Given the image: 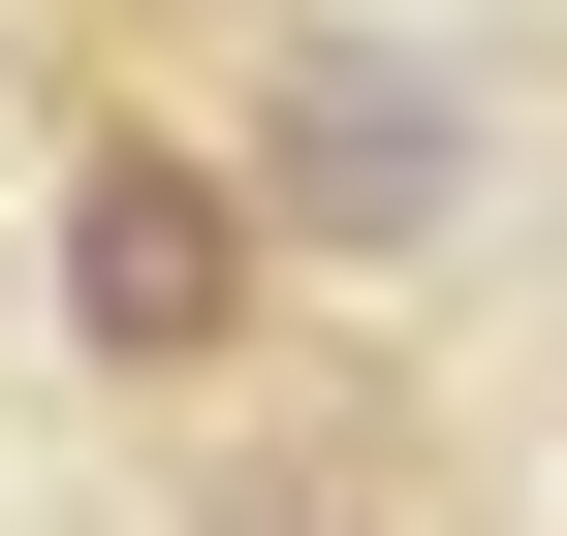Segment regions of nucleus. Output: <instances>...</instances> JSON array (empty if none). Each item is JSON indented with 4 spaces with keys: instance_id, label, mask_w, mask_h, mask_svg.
I'll list each match as a JSON object with an SVG mask.
<instances>
[{
    "instance_id": "7ed1b4c3",
    "label": "nucleus",
    "mask_w": 567,
    "mask_h": 536,
    "mask_svg": "<svg viewBox=\"0 0 567 536\" xmlns=\"http://www.w3.org/2000/svg\"><path fill=\"white\" fill-rule=\"evenodd\" d=\"M189 536H442V505H410V442L284 411V442H221V474H189Z\"/></svg>"
},
{
    "instance_id": "f257e3e1",
    "label": "nucleus",
    "mask_w": 567,
    "mask_h": 536,
    "mask_svg": "<svg viewBox=\"0 0 567 536\" xmlns=\"http://www.w3.org/2000/svg\"><path fill=\"white\" fill-rule=\"evenodd\" d=\"M221 189H252L284 285H442V252H473V95H442V32H347V0H316V32L252 63Z\"/></svg>"
},
{
    "instance_id": "f03ea898",
    "label": "nucleus",
    "mask_w": 567,
    "mask_h": 536,
    "mask_svg": "<svg viewBox=\"0 0 567 536\" xmlns=\"http://www.w3.org/2000/svg\"><path fill=\"white\" fill-rule=\"evenodd\" d=\"M63 348L126 379V411H221V379L284 348V252H252V189H221V126H63Z\"/></svg>"
}]
</instances>
